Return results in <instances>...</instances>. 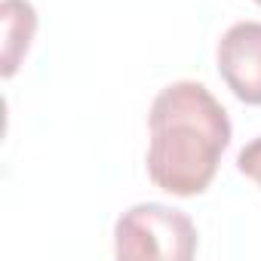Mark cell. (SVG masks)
Returning <instances> with one entry per match:
<instances>
[{
	"mask_svg": "<svg viewBox=\"0 0 261 261\" xmlns=\"http://www.w3.org/2000/svg\"><path fill=\"white\" fill-rule=\"evenodd\" d=\"M148 178L172 197L203 194L230 145V117L197 80H178L157 92L151 114Z\"/></svg>",
	"mask_w": 261,
	"mask_h": 261,
	"instance_id": "6da1fadb",
	"label": "cell"
},
{
	"mask_svg": "<svg viewBox=\"0 0 261 261\" xmlns=\"http://www.w3.org/2000/svg\"><path fill=\"white\" fill-rule=\"evenodd\" d=\"M114 255L120 261H191L197 255V227L181 209L139 203L114 224Z\"/></svg>",
	"mask_w": 261,
	"mask_h": 261,
	"instance_id": "7a4b0ae2",
	"label": "cell"
},
{
	"mask_svg": "<svg viewBox=\"0 0 261 261\" xmlns=\"http://www.w3.org/2000/svg\"><path fill=\"white\" fill-rule=\"evenodd\" d=\"M218 74L243 105H261V22H237L218 40Z\"/></svg>",
	"mask_w": 261,
	"mask_h": 261,
	"instance_id": "3957f363",
	"label": "cell"
},
{
	"mask_svg": "<svg viewBox=\"0 0 261 261\" xmlns=\"http://www.w3.org/2000/svg\"><path fill=\"white\" fill-rule=\"evenodd\" d=\"M0 19H4V59H0L4 68H0V74L13 77L31 49L34 31H37V10L28 0H4Z\"/></svg>",
	"mask_w": 261,
	"mask_h": 261,
	"instance_id": "277c9868",
	"label": "cell"
},
{
	"mask_svg": "<svg viewBox=\"0 0 261 261\" xmlns=\"http://www.w3.org/2000/svg\"><path fill=\"white\" fill-rule=\"evenodd\" d=\"M237 169L261 188V136L252 139V142L237 154Z\"/></svg>",
	"mask_w": 261,
	"mask_h": 261,
	"instance_id": "5b68a950",
	"label": "cell"
},
{
	"mask_svg": "<svg viewBox=\"0 0 261 261\" xmlns=\"http://www.w3.org/2000/svg\"><path fill=\"white\" fill-rule=\"evenodd\" d=\"M255 4H258V7H261V0H255Z\"/></svg>",
	"mask_w": 261,
	"mask_h": 261,
	"instance_id": "8992f818",
	"label": "cell"
}]
</instances>
